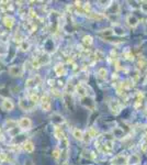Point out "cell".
Returning <instances> with one entry per match:
<instances>
[{
    "mask_svg": "<svg viewBox=\"0 0 147 165\" xmlns=\"http://www.w3.org/2000/svg\"><path fill=\"white\" fill-rule=\"evenodd\" d=\"M18 126L21 130H30L31 127H32V121H31L30 118L23 117L18 121Z\"/></svg>",
    "mask_w": 147,
    "mask_h": 165,
    "instance_id": "6da1fadb",
    "label": "cell"
},
{
    "mask_svg": "<svg viewBox=\"0 0 147 165\" xmlns=\"http://www.w3.org/2000/svg\"><path fill=\"white\" fill-rule=\"evenodd\" d=\"M40 100H41V105H42L43 111H45V112L49 111L51 110V98H49V96L43 95Z\"/></svg>",
    "mask_w": 147,
    "mask_h": 165,
    "instance_id": "7a4b0ae2",
    "label": "cell"
},
{
    "mask_svg": "<svg viewBox=\"0 0 147 165\" xmlns=\"http://www.w3.org/2000/svg\"><path fill=\"white\" fill-rule=\"evenodd\" d=\"M9 74L11 76H14V77L22 76V74H23V67L19 65H12L9 68Z\"/></svg>",
    "mask_w": 147,
    "mask_h": 165,
    "instance_id": "3957f363",
    "label": "cell"
},
{
    "mask_svg": "<svg viewBox=\"0 0 147 165\" xmlns=\"http://www.w3.org/2000/svg\"><path fill=\"white\" fill-rule=\"evenodd\" d=\"M19 106H20V108H21L23 111H30L31 109H33V107H34V105L32 104L31 101H28V100L24 99V98H21V99H20Z\"/></svg>",
    "mask_w": 147,
    "mask_h": 165,
    "instance_id": "277c9868",
    "label": "cell"
},
{
    "mask_svg": "<svg viewBox=\"0 0 147 165\" xmlns=\"http://www.w3.org/2000/svg\"><path fill=\"white\" fill-rule=\"evenodd\" d=\"M1 108H2V110H4V111H11V110H13V108H14V104H13V101L11 99L4 98V99L2 100V102H1Z\"/></svg>",
    "mask_w": 147,
    "mask_h": 165,
    "instance_id": "5b68a950",
    "label": "cell"
},
{
    "mask_svg": "<svg viewBox=\"0 0 147 165\" xmlns=\"http://www.w3.org/2000/svg\"><path fill=\"white\" fill-rule=\"evenodd\" d=\"M127 164V156L125 155H117L112 160V165H126Z\"/></svg>",
    "mask_w": 147,
    "mask_h": 165,
    "instance_id": "8992f818",
    "label": "cell"
},
{
    "mask_svg": "<svg viewBox=\"0 0 147 165\" xmlns=\"http://www.w3.org/2000/svg\"><path fill=\"white\" fill-rule=\"evenodd\" d=\"M126 23L130 28H135L139 24V19L135 17L134 14H130L126 17Z\"/></svg>",
    "mask_w": 147,
    "mask_h": 165,
    "instance_id": "52a82bcc",
    "label": "cell"
},
{
    "mask_svg": "<svg viewBox=\"0 0 147 165\" xmlns=\"http://www.w3.org/2000/svg\"><path fill=\"white\" fill-rule=\"evenodd\" d=\"M22 148H23V150H24L25 152L32 153L34 151V144H33V142L30 141V140H26V141H24L23 144H22Z\"/></svg>",
    "mask_w": 147,
    "mask_h": 165,
    "instance_id": "ba28073f",
    "label": "cell"
},
{
    "mask_svg": "<svg viewBox=\"0 0 147 165\" xmlns=\"http://www.w3.org/2000/svg\"><path fill=\"white\" fill-rule=\"evenodd\" d=\"M110 109L113 111V113H115V115H117V113L121 111V109H122V106L121 104L119 102V101H112L111 104H110Z\"/></svg>",
    "mask_w": 147,
    "mask_h": 165,
    "instance_id": "9c48e42d",
    "label": "cell"
},
{
    "mask_svg": "<svg viewBox=\"0 0 147 165\" xmlns=\"http://www.w3.org/2000/svg\"><path fill=\"white\" fill-rule=\"evenodd\" d=\"M54 70H55V74L57 76H64L66 74V70H65V66L63 64H57L55 67H54Z\"/></svg>",
    "mask_w": 147,
    "mask_h": 165,
    "instance_id": "30bf717a",
    "label": "cell"
},
{
    "mask_svg": "<svg viewBox=\"0 0 147 165\" xmlns=\"http://www.w3.org/2000/svg\"><path fill=\"white\" fill-rule=\"evenodd\" d=\"M73 137L76 140L82 141V140H83V132H82V130H80L79 128H75L73 130Z\"/></svg>",
    "mask_w": 147,
    "mask_h": 165,
    "instance_id": "8fae6325",
    "label": "cell"
},
{
    "mask_svg": "<svg viewBox=\"0 0 147 165\" xmlns=\"http://www.w3.org/2000/svg\"><path fill=\"white\" fill-rule=\"evenodd\" d=\"M4 24L6 26L7 29H12L13 26H14V19L12 17H6L4 19Z\"/></svg>",
    "mask_w": 147,
    "mask_h": 165,
    "instance_id": "7c38bea8",
    "label": "cell"
},
{
    "mask_svg": "<svg viewBox=\"0 0 147 165\" xmlns=\"http://www.w3.org/2000/svg\"><path fill=\"white\" fill-rule=\"evenodd\" d=\"M54 134L56 137V139L59 140V141H61V140L65 138V137H64V132H63V130H61V128L59 126L55 127V129H54Z\"/></svg>",
    "mask_w": 147,
    "mask_h": 165,
    "instance_id": "4fadbf2b",
    "label": "cell"
},
{
    "mask_svg": "<svg viewBox=\"0 0 147 165\" xmlns=\"http://www.w3.org/2000/svg\"><path fill=\"white\" fill-rule=\"evenodd\" d=\"M76 92H77V94H78L79 96H81L82 98H83V97H86V96H87V90H86V88L82 86L81 84H78L77 86H76Z\"/></svg>",
    "mask_w": 147,
    "mask_h": 165,
    "instance_id": "5bb4252c",
    "label": "cell"
},
{
    "mask_svg": "<svg viewBox=\"0 0 147 165\" xmlns=\"http://www.w3.org/2000/svg\"><path fill=\"white\" fill-rule=\"evenodd\" d=\"M88 17L91 18V19H93V20H103L104 19V16L103 14H101V13H93V12H89L88 13Z\"/></svg>",
    "mask_w": 147,
    "mask_h": 165,
    "instance_id": "9a60e30c",
    "label": "cell"
},
{
    "mask_svg": "<svg viewBox=\"0 0 147 165\" xmlns=\"http://www.w3.org/2000/svg\"><path fill=\"white\" fill-rule=\"evenodd\" d=\"M18 122L13 121V120H11V119H9V120H7L6 121V123H4V127H6V129H8V130H11V129H14L16 127H17Z\"/></svg>",
    "mask_w": 147,
    "mask_h": 165,
    "instance_id": "2e32d148",
    "label": "cell"
},
{
    "mask_svg": "<svg viewBox=\"0 0 147 165\" xmlns=\"http://www.w3.org/2000/svg\"><path fill=\"white\" fill-rule=\"evenodd\" d=\"M19 48H20V50H21V51L25 52V51H28V50L30 48V43H29V42H26V41H24V40H22L21 42H20Z\"/></svg>",
    "mask_w": 147,
    "mask_h": 165,
    "instance_id": "e0dca14e",
    "label": "cell"
},
{
    "mask_svg": "<svg viewBox=\"0 0 147 165\" xmlns=\"http://www.w3.org/2000/svg\"><path fill=\"white\" fill-rule=\"evenodd\" d=\"M52 156H53V159H54V160H59V159H61V149H58V148L54 149V150H53V152H52Z\"/></svg>",
    "mask_w": 147,
    "mask_h": 165,
    "instance_id": "ac0fdd59",
    "label": "cell"
},
{
    "mask_svg": "<svg viewBox=\"0 0 147 165\" xmlns=\"http://www.w3.org/2000/svg\"><path fill=\"white\" fill-rule=\"evenodd\" d=\"M82 41H83V43L86 44L87 46H90L91 44L93 43V40H92V36H91V35H85V36L82 38Z\"/></svg>",
    "mask_w": 147,
    "mask_h": 165,
    "instance_id": "d6986e66",
    "label": "cell"
},
{
    "mask_svg": "<svg viewBox=\"0 0 147 165\" xmlns=\"http://www.w3.org/2000/svg\"><path fill=\"white\" fill-rule=\"evenodd\" d=\"M107 75H108V72H107V70L105 68H99V70H98V77L101 79H105L107 78Z\"/></svg>",
    "mask_w": 147,
    "mask_h": 165,
    "instance_id": "ffe728a7",
    "label": "cell"
},
{
    "mask_svg": "<svg viewBox=\"0 0 147 165\" xmlns=\"http://www.w3.org/2000/svg\"><path fill=\"white\" fill-rule=\"evenodd\" d=\"M35 85H36L35 78H29L25 82V87H26V88H32V87H35Z\"/></svg>",
    "mask_w": 147,
    "mask_h": 165,
    "instance_id": "44dd1931",
    "label": "cell"
},
{
    "mask_svg": "<svg viewBox=\"0 0 147 165\" xmlns=\"http://www.w3.org/2000/svg\"><path fill=\"white\" fill-rule=\"evenodd\" d=\"M30 101L33 105H35L36 102H39V101H40L39 96L36 95V94H32V95H30Z\"/></svg>",
    "mask_w": 147,
    "mask_h": 165,
    "instance_id": "7402d4cb",
    "label": "cell"
},
{
    "mask_svg": "<svg viewBox=\"0 0 147 165\" xmlns=\"http://www.w3.org/2000/svg\"><path fill=\"white\" fill-rule=\"evenodd\" d=\"M0 8L2 10H7V9L10 8V2L9 1H1L0 2Z\"/></svg>",
    "mask_w": 147,
    "mask_h": 165,
    "instance_id": "603a6c76",
    "label": "cell"
},
{
    "mask_svg": "<svg viewBox=\"0 0 147 165\" xmlns=\"http://www.w3.org/2000/svg\"><path fill=\"white\" fill-rule=\"evenodd\" d=\"M141 10L143 13H147V1H142L141 2Z\"/></svg>",
    "mask_w": 147,
    "mask_h": 165,
    "instance_id": "cb8c5ba5",
    "label": "cell"
},
{
    "mask_svg": "<svg viewBox=\"0 0 147 165\" xmlns=\"http://www.w3.org/2000/svg\"><path fill=\"white\" fill-rule=\"evenodd\" d=\"M7 157H8V154H6V153H0V162H6L7 161Z\"/></svg>",
    "mask_w": 147,
    "mask_h": 165,
    "instance_id": "d4e9b609",
    "label": "cell"
},
{
    "mask_svg": "<svg viewBox=\"0 0 147 165\" xmlns=\"http://www.w3.org/2000/svg\"><path fill=\"white\" fill-rule=\"evenodd\" d=\"M139 67H145V66H146V63H145V61H144L143 58H142V60H139Z\"/></svg>",
    "mask_w": 147,
    "mask_h": 165,
    "instance_id": "484cf974",
    "label": "cell"
},
{
    "mask_svg": "<svg viewBox=\"0 0 147 165\" xmlns=\"http://www.w3.org/2000/svg\"><path fill=\"white\" fill-rule=\"evenodd\" d=\"M25 165H34V164L32 163V161H30V160H29L28 162H25Z\"/></svg>",
    "mask_w": 147,
    "mask_h": 165,
    "instance_id": "4316f807",
    "label": "cell"
},
{
    "mask_svg": "<svg viewBox=\"0 0 147 165\" xmlns=\"http://www.w3.org/2000/svg\"><path fill=\"white\" fill-rule=\"evenodd\" d=\"M145 140H146V144H147V133H146V137H145Z\"/></svg>",
    "mask_w": 147,
    "mask_h": 165,
    "instance_id": "83f0119b",
    "label": "cell"
}]
</instances>
